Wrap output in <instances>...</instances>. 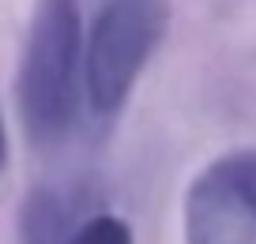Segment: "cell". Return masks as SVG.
Masks as SVG:
<instances>
[{
	"label": "cell",
	"instance_id": "cell-1",
	"mask_svg": "<svg viewBox=\"0 0 256 244\" xmlns=\"http://www.w3.org/2000/svg\"><path fill=\"white\" fill-rule=\"evenodd\" d=\"M23 128L38 147L60 143L83 105V11L80 0H38L16 79Z\"/></svg>",
	"mask_w": 256,
	"mask_h": 244
},
{
	"label": "cell",
	"instance_id": "cell-2",
	"mask_svg": "<svg viewBox=\"0 0 256 244\" xmlns=\"http://www.w3.org/2000/svg\"><path fill=\"white\" fill-rule=\"evenodd\" d=\"M162 34V0H102L90 34H83V98L98 117H113L128 102Z\"/></svg>",
	"mask_w": 256,
	"mask_h": 244
},
{
	"label": "cell",
	"instance_id": "cell-3",
	"mask_svg": "<svg viewBox=\"0 0 256 244\" xmlns=\"http://www.w3.org/2000/svg\"><path fill=\"white\" fill-rule=\"evenodd\" d=\"M184 244H256V147L215 158L188 184Z\"/></svg>",
	"mask_w": 256,
	"mask_h": 244
},
{
	"label": "cell",
	"instance_id": "cell-4",
	"mask_svg": "<svg viewBox=\"0 0 256 244\" xmlns=\"http://www.w3.org/2000/svg\"><path fill=\"white\" fill-rule=\"evenodd\" d=\"M23 244H136L124 218L90 211L80 188L38 184L19 214Z\"/></svg>",
	"mask_w": 256,
	"mask_h": 244
},
{
	"label": "cell",
	"instance_id": "cell-5",
	"mask_svg": "<svg viewBox=\"0 0 256 244\" xmlns=\"http://www.w3.org/2000/svg\"><path fill=\"white\" fill-rule=\"evenodd\" d=\"M4 158H8V128H4V117H0V169H4Z\"/></svg>",
	"mask_w": 256,
	"mask_h": 244
}]
</instances>
